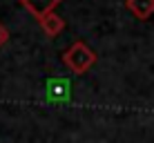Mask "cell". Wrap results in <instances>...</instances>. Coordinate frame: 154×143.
<instances>
[{
	"label": "cell",
	"mask_w": 154,
	"mask_h": 143,
	"mask_svg": "<svg viewBox=\"0 0 154 143\" xmlns=\"http://www.w3.org/2000/svg\"><path fill=\"white\" fill-rule=\"evenodd\" d=\"M67 96V87L60 81H51L49 83V98H65Z\"/></svg>",
	"instance_id": "5"
},
{
	"label": "cell",
	"mask_w": 154,
	"mask_h": 143,
	"mask_svg": "<svg viewBox=\"0 0 154 143\" xmlns=\"http://www.w3.org/2000/svg\"><path fill=\"white\" fill-rule=\"evenodd\" d=\"M18 2L23 5V7H27L29 11L34 14L36 20H40L42 16L56 11V7L63 2V0H18Z\"/></svg>",
	"instance_id": "2"
},
{
	"label": "cell",
	"mask_w": 154,
	"mask_h": 143,
	"mask_svg": "<svg viewBox=\"0 0 154 143\" xmlns=\"http://www.w3.org/2000/svg\"><path fill=\"white\" fill-rule=\"evenodd\" d=\"M96 61H98L96 51H94L87 43H83V40L72 43L65 49V54H63V65H65L72 74H76V76L87 74L94 65H96Z\"/></svg>",
	"instance_id": "1"
},
{
	"label": "cell",
	"mask_w": 154,
	"mask_h": 143,
	"mask_svg": "<svg viewBox=\"0 0 154 143\" xmlns=\"http://www.w3.org/2000/svg\"><path fill=\"white\" fill-rule=\"evenodd\" d=\"M125 7L139 20H147L154 16V0H125Z\"/></svg>",
	"instance_id": "4"
},
{
	"label": "cell",
	"mask_w": 154,
	"mask_h": 143,
	"mask_svg": "<svg viewBox=\"0 0 154 143\" xmlns=\"http://www.w3.org/2000/svg\"><path fill=\"white\" fill-rule=\"evenodd\" d=\"M9 36H11V34H9L7 25H5V23H0V47H5V45L9 43Z\"/></svg>",
	"instance_id": "6"
},
{
	"label": "cell",
	"mask_w": 154,
	"mask_h": 143,
	"mask_svg": "<svg viewBox=\"0 0 154 143\" xmlns=\"http://www.w3.org/2000/svg\"><path fill=\"white\" fill-rule=\"evenodd\" d=\"M38 25H40V29L45 31V36H49V38H56V36L65 29V20H63L56 11L42 16V18L38 20Z\"/></svg>",
	"instance_id": "3"
}]
</instances>
